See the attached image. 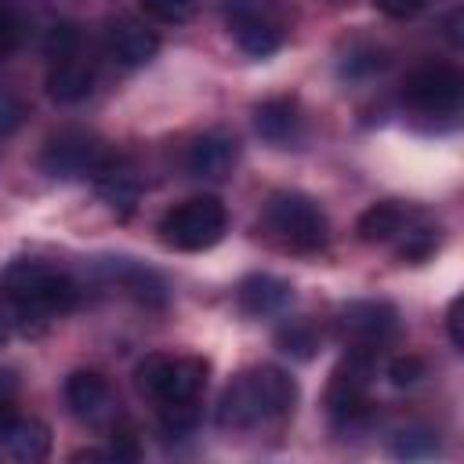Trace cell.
I'll return each mask as SVG.
<instances>
[{
    "instance_id": "obj_7",
    "label": "cell",
    "mask_w": 464,
    "mask_h": 464,
    "mask_svg": "<svg viewBox=\"0 0 464 464\" xmlns=\"http://www.w3.org/2000/svg\"><path fill=\"white\" fill-rule=\"evenodd\" d=\"M225 22L250 58H268L283 47L286 18L276 0H225Z\"/></svg>"
},
{
    "instance_id": "obj_25",
    "label": "cell",
    "mask_w": 464,
    "mask_h": 464,
    "mask_svg": "<svg viewBox=\"0 0 464 464\" xmlns=\"http://www.w3.org/2000/svg\"><path fill=\"white\" fill-rule=\"evenodd\" d=\"M22 116H25V105L18 102V94L0 83V141L22 127Z\"/></svg>"
},
{
    "instance_id": "obj_19",
    "label": "cell",
    "mask_w": 464,
    "mask_h": 464,
    "mask_svg": "<svg viewBox=\"0 0 464 464\" xmlns=\"http://www.w3.org/2000/svg\"><path fill=\"white\" fill-rule=\"evenodd\" d=\"M91 181H94L98 199H102L116 218H127V214L138 207V178H134V170H130L120 156H112Z\"/></svg>"
},
{
    "instance_id": "obj_28",
    "label": "cell",
    "mask_w": 464,
    "mask_h": 464,
    "mask_svg": "<svg viewBox=\"0 0 464 464\" xmlns=\"http://www.w3.org/2000/svg\"><path fill=\"white\" fill-rule=\"evenodd\" d=\"M446 330H450L453 348H464V334H460V297H453V301H450V312H446Z\"/></svg>"
},
{
    "instance_id": "obj_3",
    "label": "cell",
    "mask_w": 464,
    "mask_h": 464,
    "mask_svg": "<svg viewBox=\"0 0 464 464\" xmlns=\"http://www.w3.org/2000/svg\"><path fill=\"white\" fill-rule=\"evenodd\" d=\"M261 228H265V236L279 250L304 254V257L308 254H319L330 243V218H326V210L312 196L294 192V188L272 192L265 199Z\"/></svg>"
},
{
    "instance_id": "obj_5",
    "label": "cell",
    "mask_w": 464,
    "mask_h": 464,
    "mask_svg": "<svg viewBox=\"0 0 464 464\" xmlns=\"http://www.w3.org/2000/svg\"><path fill=\"white\" fill-rule=\"evenodd\" d=\"M47 94L62 105H76L94 91V62L83 51V36L72 22H54L47 40Z\"/></svg>"
},
{
    "instance_id": "obj_26",
    "label": "cell",
    "mask_w": 464,
    "mask_h": 464,
    "mask_svg": "<svg viewBox=\"0 0 464 464\" xmlns=\"http://www.w3.org/2000/svg\"><path fill=\"white\" fill-rule=\"evenodd\" d=\"M424 377V362L417 359V355H395L392 362H388V381L395 384V388H410V384H417Z\"/></svg>"
},
{
    "instance_id": "obj_22",
    "label": "cell",
    "mask_w": 464,
    "mask_h": 464,
    "mask_svg": "<svg viewBox=\"0 0 464 464\" xmlns=\"http://www.w3.org/2000/svg\"><path fill=\"white\" fill-rule=\"evenodd\" d=\"M276 344H279V352H286V355H294V359H312L315 348H319V334H315L312 323H304V319H290L286 326H279Z\"/></svg>"
},
{
    "instance_id": "obj_10",
    "label": "cell",
    "mask_w": 464,
    "mask_h": 464,
    "mask_svg": "<svg viewBox=\"0 0 464 464\" xmlns=\"http://www.w3.org/2000/svg\"><path fill=\"white\" fill-rule=\"evenodd\" d=\"M464 98V80L453 65L442 62H428L420 69H413L402 83V102L420 112V116H457Z\"/></svg>"
},
{
    "instance_id": "obj_30",
    "label": "cell",
    "mask_w": 464,
    "mask_h": 464,
    "mask_svg": "<svg viewBox=\"0 0 464 464\" xmlns=\"http://www.w3.org/2000/svg\"><path fill=\"white\" fill-rule=\"evenodd\" d=\"M7 334H11V319H7V312L0 308V344L7 341Z\"/></svg>"
},
{
    "instance_id": "obj_27",
    "label": "cell",
    "mask_w": 464,
    "mask_h": 464,
    "mask_svg": "<svg viewBox=\"0 0 464 464\" xmlns=\"http://www.w3.org/2000/svg\"><path fill=\"white\" fill-rule=\"evenodd\" d=\"M373 7L388 18H413L428 7V0H373Z\"/></svg>"
},
{
    "instance_id": "obj_17",
    "label": "cell",
    "mask_w": 464,
    "mask_h": 464,
    "mask_svg": "<svg viewBox=\"0 0 464 464\" xmlns=\"http://www.w3.org/2000/svg\"><path fill=\"white\" fill-rule=\"evenodd\" d=\"M105 276H109V283H112L116 290H123V294L134 297L138 304L160 308V304L167 301V283H163V276L152 272V268H145V265H138V261H130V257H109V261H105Z\"/></svg>"
},
{
    "instance_id": "obj_24",
    "label": "cell",
    "mask_w": 464,
    "mask_h": 464,
    "mask_svg": "<svg viewBox=\"0 0 464 464\" xmlns=\"http://www.w3.org/2000/svg\"><path fill=\"white\" fill-rule=\"evenodd\" d=\"M145 14L163 25H181L196 14V0H141Z\"/></svg>"
},
{
    "instance_id": "obj_18",
    "label": "cell",
    "mask_w": 464,
    "mask_h": 464,
    "mask_svg": "<svg viewBox=\"0 0 464 464\" xmlns=\"http://www.w3.org/2000/svg\"><path fill=\"white\" fill-rule=\"evenodd\" d=\"M254 127L257 134L276 145V149H290L301 141V112L294 98H268L254 109Z\"/></svg>"
},
{
    "instance_id": "obj_13",
    "label": "cell",
    "mask_w": 464,
    "mask_h": 464,
    "mask_svg": "<svg viewBox=\"0 0 464 464\" xmlns=\"http://www.w3.org/2000/svg\"><path fill=\"white\" fill-rule=\"evenodd\" d=\"M65 402H69V413L91 428H109L116 417H120V402L109 388V381L98 373V370H76L69 373L65 381Z\"/></svg>"
},
{
    "instance_id": "obj_20",
    "label": "cell",
    "mask_w": 464,
    "mask_h": 464,
    "mask_svg": "<svg viewBox=\"0 0 464 464\" xmlns=\"http://www.w3.org/2000/svg\"><path fill=\"white\" fill-rule=\"evenodd\" d=\"M410 218H413L410 207H402V203H395V199H381V203H370V207L359 214L355 232H359L362 243H392V239L406 228Z\"/></svg>"
},
{
    "instance_id": "obj_2",
    "label": "cell",
    "mask_w": 464,
    "mask_h": 464,
    "mask_svg": "<svg viewBox=\"0 0 464 464\" xmlns=\"http://www.w3.org/2000/svg\"><path fill=\"white\" fill-rule=\"evenodd\" d=\"M0 294L11 308V315L25 330H44L47 323L69 315L80 297L76 283L65 272H58L54 265H44V261H29V257L4 265Z\"/></svg>"
},
{
    "instance_id": "obj_9",
    "label": "cell",
    "mask_w": 464,
    "mask_h": 464,
    "mask_svg": "<svg viewBox=\"0 0 464 464\" xmlns=\"http://www.w3.org/2000/svg\"><path fill=\"white\" fill-rule=\"evenodd\" d=\"M370 377H373V355L370 352H348L337 370L330 373L326 388V413L334 424L352 428L370 410Z\"/></svg>"
},
{
    "instance_id": "obj_4",
    "label": "cell",
    "mask_w": 464,
    "mask_h": 464,
    "mask_svg": "<svg viewBox=\"0 0 464 464\" xmlns=\"http://www.w3.org/2000/svg\"><path fill=\"white\" fill-rule=\"evenodd\" d=\"M210 377V362L203 355H145L134 366V384L145 399L163 406H181V402H199L203 388Z\"/></svg>"
},
{
    "instance_id": "obj_29",
    "label": "cell",
    "mask_w": 464,
    "mask_h": 464,
    "mask_svg": "<svg viewBox=\"0 0 464 464\" xmlns=\"http://www.w3.org/2000/svg\"><path fill=\"white\" fill-rule=\"evenodd\" d=\"M11 392H14V381H11V373H0V399H11Z\"/></svg>"
},
{
    "instance_id": "obj_16",
    "label": "cell",
    "mask_w": 464,
    "mask_h": 464,
    "mask_svg": "<svg viewBox=\"0 0 464 464\" xmlns=\"http://www.w3.org/2000/svg\"><path fill=\"white\" fill-rule=\"evenodd\" d=\"M290 301H294V286L279 276H268V272H250L236 286V304L254 319L279 315L290 308Z\"/></svg>"
},
{
    "instance_id": "obj_14",
    "label": "cell",
    "mask_w": 464,
    "mask_h": 464,
    "mask_svg": "<svg viewBox=\"0 0 464 464\" xmlns=\"http://www.w3.org/2000/svg\"><path fill=\"white\" fill-rule=\"evenodd\" d=\"M105 51L116 65L123 69H141L156 58L160 51V36L156 29H149L141 18L134 14H112L105 22Z\"/></svg>"
},
{
    "instance_id": "obj_11",
    "label": "cell",
    "mask_w": 464,
    "mask_h": 464,
    "mask_svg": "<svg viewBox=\"0 0 464 464\" xmlns=\"http://www.w3.org/2000/svg\"><path fill=\"white\" fill-rule=\"evenodd\" d=\"M116 152L105 149V141H98L94 134L83 130H62L44 145L40 167L51 178H94Z\"/></svg>"
},
{
    "instance_id": "obj_8",
    "label": "cell",
    "mask_w": 464,
    "mask_h": 464,
    "mask_svg": "<svg viewBox=\"0 0 464 464\" xmlns=\"http://www.w3.org/2000/svg\"><path fill=\"white\" fill-rule=\"evenodd\" d=\"M395 334H399V312L392 301H381V297L348 301L337 315V337L344 341L348 352L377 355Z\"/></svg>"
},
{
    "instance_id": "obj_1",
    "label": "cell",
    "mask_w": 464,
    "mask_h": 464,
    "mask_svg": "<svg viewBox=\"0 0 464 464\" xmlns=\"http://www.w3.org/2000/svg\"><path fill=\"white\" fill-rule=\"evenodd\" d=\"M297 406V381L279 366H250L236 373L218 399V424L250 431L290 417Z\"/></svg>"
},
{
    "instance_id": "obj_23",
    "label": "cell",
    "mask_w": 464,
    "mask_h": 464,
    "mask_svg": "<svg viewBox=\"0 0 464 464\" xmlns=\"http://www.w3.org/2000/svg\"><path fill=\"white\" fill-rule=\"evenodd\" d=\"M25 40V18L18 0H0V62L11 58Z\"/></svg>"
},
{
    "instance_id": "obj_21",
    "label": "cell",
    "mask_w": 464,
    "mask_h": 464,
    "mask_svg": "<svg viewBox=\"0 0 464 464\" xmlns=\"http://www.w3.org/2000/svg\"><path fill=\"white\" fill-rule=\"evenodd\" d=\"M439 239H442L439 225H431L428 218L413 214V218L406 221V228H402V232H399L392 243H395V254H399L402 261L420 265V261H428V257L439 250Z\"/></svg>"
},
{
    "instance_id": "obj_6",
    "label": "cell",
    "mask_w": 464,
    "mask_h": 464,
    "mask_svg": "<svg viewBox=\"0 0 464 464\" xmlns=\"http://www.w3.org/2000/svg\"><path fill=\"white\" fill-rule=\"evenodd\" d=\"M225 228H228V214L218 196H192L185 203H174L156 225L160 243L181 254H199L218 246Z\"/></svg>"
},
{
    "instance_id": "obj_15",
    "label": "cell",
    "mask_w": 464,
    "mask_h": 464,
    "mask_svg": "<svg viewBox=\"0 0 464 464\" xmlns=\"http://www.w3.org/2000/svg\"><path fill=\"white\" fill-rule=\"evenodd\" d=\"M236 160H239L236 138H228V134H221V130H210V134H203V138H196V141L188 145V152H185V170H188L192 178L221 181V178L232 174Z\"/></svg>"
},
{
    "instance_id": "obj_12",
    "label": "cell",
    "mask_w": 464,
    "mask_h": 464,
    "mask_svg": "<svg viewBox=\"0 0 464 464\" xmlns=\"http://www.w3.org/2000/svg\"><path fill=\"white\" fill-rule=\"evenodd\" d=\"M51 453V428L0 399V464H40Z\"/></svg>"
}]
</instances>
